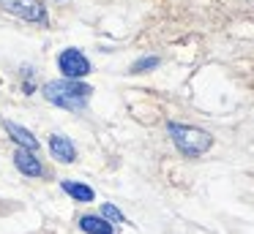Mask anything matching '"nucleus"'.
<instances>
[{
	"instance_id": "nucleus-1",
	"label": "nucleus",
	"mask_w": 254,
	"mask_h": 234,
	"mask_svg": "<svg viewBox=\"0 0 254 234\" xmlns=\"http://www.w3.org/2000/svg\"><path fill=\"white\" fill-rule=\"evenodd\" d=\"M41 93L55 106L68 109V112H82L88 106L90 95H93V87L82 85V82H74V79H55V82H47Z\"/></svg>"
},
{
	"instance_id": "nucleus-2",
	"label": "nucleus",
	"mask_w": 254,
	"mask_h": 234,
	"mask_svg": "<svg viewBox=\"0 0 254 234\" xmlns=\"http://www.w3.org/2000/svg\"><path fill=\"white\" fill-rule=\"evenodd\" d=\"M175 147L183 152L186 158H197L202 152H208L213 147V136L202 128H194V125H181V123H170L167 125Z\"/></svg>"
},
{
	"instance_id": "nucleus-3",
	"label": "nucleus",
	"mask_w": 254,
	"mask_h": 234,
	"mask_svg": "<svg viewBox=\"0 0 254 234\" xmlns=\"http://www.w3.org/2000/svg\"><path fill=\"white\" fill-rule=\"evenodd\" d=\"M58 68L63 71V79L79 82L82 76L90 74V60L79 49H63L61 57H58Z\"/></svg>"
},
{
	"instance_id": "nucleus-4",
	"label": "nucleus",
	"mask_w": 254,
	"mask_h": 234,
	"mask_svg": "<svg viewBox=\"0 0 254 234\" xmlns=\"http://www.w3.org/2000/svg\"><path fill=\"white\" fill-rule=\"evenodd\" d=\"M0 8L25 22H47V11L39 0H0Z\"/></svg>"
},
{
	"instance_id": "nucleus-5",
	"label": "nucleus",
	"mask_w": 254,
	"mask_h": 234,
	"mask_svg": "<svg viewBox=\"0 0 254 234\" xmlns=\"http://www.w3.org/2000/svg\"><path fill=\"white\" fill-rule=\"evenodd\" d=\"M50 150H52V155H55L58 161H63V163H74V161H77V147H74V141L68 139V136L52 134L50 136Z\"/></svg>"
},
{
	"instance_id": "nucleus-6",
	"label": "nucleus",
	"mask_w": 254,
	"mask_h": 234,
	"mask_svg": "<svg viewBox=\"0 0 254 234\" xmlns=\"http://www.w3.org/2000/svg\"><path fill=\"white\" fill-rule=\"evenodd\" d=\"M14 163H17V169L22 174H28V177H41V174H44V166H41V161L33 155V150L19 147V150L14 152Z\"/></svg>"
},
{
	"instance_id": "nucleus-7",
	"label": "nucleus",
	"mask_w": 254,
	"mask_h": 234,
	"mask_svg": "<svg viewBox=\"0 0 254 234\" xmlns=\"http://www.w3.org/2000/svg\"><path fill=\"white\" fill-rule=\"evenodd\" d=\"M6 131H8V136H11L14 141H17L19 147H25V150H36L39 147V139H36L33 134H30L28 128H22V125H17V123H11V120H6Z\"/></svg>"
},
{
	"instance_id": "nucleus-8",
	"label": "nucleus",
	"mask_w": 254,
	"mask_h": 234,
	"mask_svg": "<svg viewBox=\"0 0 254 234\" xmlns=\"http://www.w3.org/2000/svg\"><path fill=\"white\" fill-rule=\"evenodd\" d=\"M79 229L88 234H112L115 229H112L110 221H104L101 215H85L82 221H79Z\"/></svg>"
},
{
	"instance_id": "nucleus-9",
	"label": "nucleus",
	"mask_w": 254,
	"mask_h": 234,
	"mask_svg": "<svg viewBox=\"0 0 254 234\" xmlns=\"http://www.w3.org/2000/svg\"><path fill=\"white\" fill-rule=\"evenodd\" d=\"M63 190H66L71 199H77V201H93L96 199V193H93V188H88L85 183H74V180H63Z\"/></svg>"
},
{
	"instance_id": "nucleus-10",
	"label": "nucleus",
	"mask_w": 254,
	"mask_h": 234,
	"mask_svg": "<svg viewBox=\"0 0 254 234\" xmlns=\"http://www.w3.org/2000/svg\"><path fill=\"white\" fill-rule=\"evenodd\" d=\"M101 218L104 221H110V223H123L126 218H123V212L118 210L115 204H101Z\"/></svg>"
},
{
	"instance_id": "nucleus-11",
	"label": "nucleus",
	"mask_w": 254,
	"mask_h": 234,
	"mask_svg": "<svg viewBox=\"0 0 254 234\" xmlns=\"http://www.w3.org/2000/svg\"><path fill=\"white\" fill-rule=\"evenodd\" d=\"M156 65H159V57H142L131 65V71L134 74H142V71H150V68H156Z\"/></svg>"
}]
</instances>
